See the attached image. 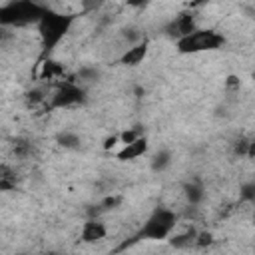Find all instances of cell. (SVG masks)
I'll return each instance as SVG.
<instances>
[{
  "instance_id": "cell-1",
  "label": "cell",
  "mask_w": 255,
  "mask_h": 255,
  "mask_svg": "<svg viewBox=\"0 0 255 255\" xmlns=\"http://www.w3.org/2000/svg\"><path fill=\"white\" fill-rule=\"evenodd\" d=\"M72 22H74V16H70V14H60V12H54L50 8L46 10L42 20L38 22V32H40V40H42V60L44 62L56 50L60 40L68 34Z\"/></svg>"
},
{
  "instance_id": "cell-2",
  "label": "cell",
  "mask_w": 255,
  "mask_h": 255,
  "mask_svg": "<svg viewBox=\"0 0 255 255\" xmlns=\"http://www.w3.org/2000/svg\"><path fill=\"white\" fill-rule=\"evenodd\" d=\"M46 6L36 4L32 0H18L8 2L0 8V24L2 26H28L38 24L46 14Z\"/></svg>"
},
{
  "instance_id": "cell-3",
  "label": "cell",
  "mask_w": 255,
  "mask_h": 255,
  "mask_svg": "<svg viewBox=\"0 0 255 255\" xmlns=\"http://www.w3.org/2000/svg\"><path fill=\"white\" fill-rule=\"evenodd\" d=\"M175 225H177V215L171 209L155 207L135 237L137 239H151V241L167 239L171 235V231L175 229Z\"/></svg>"
},
{
  "instance_id": "cell-4",
  "label": "cell",
  "mask_w": 255,
  "mask_h": 255,
  "mask_svg": "<svg viewBox=\"0 0 255 255\" xmlns=\"http://www.w3.org/2000/svg\"><path fill=\"white\" fill-rule=\"evenodd\" d=\"M225 44V38L221 34H217L215 30H195L189 36L181 38L175 42L177 50L181 54H199V52H211V50H219Z\"/></svg>"
},
{
  "instance_id": "cell-5",
  "label": "cell",
  "mask_w": 255,
  "mask_h": 255,
  "mask_svg": "<svg viewBox=\"0 0 255 255\" xmlns=\"http://www.w3.org/2000/svg\"><path fill=\"white\" fill-rule=\"evenodd\" d=\"M86 100V92L76 86L74 82H64L58 86V90L54 92L52 100H50V108L58 110V108H70V106H78Z\"/></svg>"
},
{
  "instance_id": "cell-6",
  "label": "cell",
  "mask_w": 255,
  "mask_h": 255,
  "mask_svg": "<svg viewBox=\"0 0 255 255\" xmlns=\"http://www.w3.org/2000/svg\"><path fill=\"white\" fill-rule=\"evenodd\" d=\"M195 30H197L195 18H193V14H187V12L175 16V18L165 26V34H167L169 38H175V40H181V38L189 36V34L195 32Z\"/></svg>"
},
{
  "instance_id": "cell-7",
  "label": "cell",
  "mask_w": 255,
  "mask_h": 255,
  "mask_svg": "<svg viewBox=\"0 0 255 255\" xmlns=\"http://www.w3.org/2000/svg\"><path fill=\"white\" fill-rule=\"evenodd\" d=\"M106 233H108L106 225H104L100 219L90 217V219L84 223V227H82V235H80V237H82L84 243H96V241L104 239Z\"/></svg>"
},
{
  "instance_id": "cell-8",
  "label": "cell",
  "mask_w": 255,
  "mask_h": 255,
  "mask_svg": "<svg viewBox=\"0 0 255 255\" xmlns=\"http://www.w3.org/2000/svg\"><path fill=\"white\" fill-rule=\"evenodd\" d=\"M145 151H147V139L141 135V137L135 139L133 143L124 145V149H120V151L116 153V157H118L120 161H129V159H135V157L143 155Z\"/></svg>"
},
{
  "instance_id": "cell-9",
  "label": "cell",
  "mask_w": 255,
  "mask_h": 255,
  "mask_svg": "<svg viewBox=\"0 0 255 255\" xmlns=\"http://www.w3.org/2000/svg\"><path fill=\"white\" fill-rule=\"evenodd\" d=\"M147 56V42L143 40V42H139V44H135V46H131V48H128V52L122 56V64L124 66H137V64H141L143 62V58Z\"/></svg>"
},
{
  "instance_id": "cell-10",
  "label": "cell",
  "mask_w": 255,
  "mask_h": 255,
  "mask_svg": "<svg viewBox=\"0 0 255 255\" xmlns=\"http://www.w3.org/2000/svg\"><path fill=\"white\" fill-rule=\"evenodd\" d=\"M183 195L191 205L201 203V199H203V183L199 179H187L183 183Z\"/></svg>"
},
{
  "instance_id": "cell-11",
  "label": "cell",
  "mask_w": 255,
  "mask_h": 255,
  "mask_svg": "<svg viewBox=\"0 0 255 255\" xmlns=\"http://www.w3.org/2000/svg\"><path fill=\"white\" fill-rule=\"evenodd\" d=\"M195 239H197V231L193 227L185 229L183 233H175L169 237V245L175 247V249H187L191 245H195Z\"/></svg>"
},
{
  "instance_id": "cell-12",
  "label": "cell",
  "mask_w": 255,
  "mask_h": 255,
  "mask_svg": "<svg viewBox=\"0 0 255 255\" xmlns=\"http://www.w3.org/2000/svg\"><path fill=\"white\" fill-rule=\"evenodd\" d=\"M169 163H171V155H169V151L161 149V151H157V153L153 155V159H151V169H153V171H163Z\"/></svg>"
},
{
  "instance_id": "cell-13",
  "label": "cell",
  "mask_w": 255,
  "mask_h": 255,
  "mask_svg": "<svg viewBox=\"0 0 255 255\" xmlns=\"http://www.w3.org/2000/svg\"><path fill=\"white\" fill-rule=\"evenodd\" d=\"M62 66L58 62H52V60H46L42 64V78H56V76H62Z\"/></svg>"
},
{
  "instance_id": "cell-14",
  "label": "cell",
  "mask_w": 255,
  "mask_h": 255,
  "mask_svg": "<svg viewBox=\"0 0 255 255\" xmlns=\"http://www.w3.org/2000/svg\"><path fill=\"white\" fill-rule=\"evenodd\" d=\"M56 139H58V143H60L62 147H68V149H76V147L80 145V137H78L76 133H72V131L60 133Z\"/></svg>"
},
{
  "instance_id": "cell-15",
  "label": "cell",
  "mask_w": 255,
  "mask_h": 255,
  "mask_svg": "<svg viewBox=\"0 0 255 255\" xmlns=\"http://www.w3.org/2000/svg\"><path fill=\"white\" fill-rule=\"evenodd\" d=\"M239 197H241L243 201H251V203H255V181L243 183L241 189H239Z\"/></svg>"
},
{
  "instance_id": "cell-16",
  "label": "cell",
  "mask_w": 255,
  "mask_h": 255,
  "mask_svg": "<svg viewBox=\"0 0 255 255\" xmlns=\"http://www.w3.org/2000/svg\"><path fill=\"white\" fill-rule=\"evenodd\" d=\"M141 137V131L139 129H126L124 133H120V139H122V143L124 145H128V143H133L135 139H139Z\"/></svg>"
},
{
  "instance_id": "cell-17",
  "label": "cell",
  "mask_w": 255,
  "mask_h": 255,
  "mask_svg": "<svg viewBox=\"0 0 255 255\" xmlns=\"http://www.w3.org/2000/svg\"><path fill=\"white\" fill-rule=\"evenodd\" d=\"M211 243H213V235H211L209 231L197 233V239H195V245H197V247H207V245H211Z\"/></svg>"
},
{
  "instance_id": "cell-18",
  "label": "cell",
  "mask_w": 255,
  "mask_h": 255,
  "mask_svg": "<svg viewBox=\"0 0 255 255\" xmlns=\"http://www.w3.org/2000/svg\"><path fill=\"white\" fill-rule=\"evenodd\" d=\"M247 149H249V141H247V139H239V141L235 143V153L247 155Z\"/></svg>"
},
{
  "instance_id": "cell-19",
  "label": "cell",
  "mask_w": 255,
  "mask_h": 255,
  "mask_svg": "<svg viewBox=\"0 0 255 255\" xmlns=\"http://www.w3.org/2000/svg\"><path fill=\"white\" fill-rule=\"evenodd\" d=\"M118 203H122V197L118 195V197H106L104 201H102V207L104 209H112V207H116Z\"/></svg>"
},
{
  "instance_id": "cell-20",
  "label": "cell",
  "mask_w": 255,
  "mask_h": 255,
  "mask_svg": "<svg viewBox=\"0 0 255 255\" xmlns=\"http://www.w3.org/2000/svg\"><path fill=\"white\" fill-rule=\"evenodd\" d=\"M78 76L84 78V80H94V78H98V72H96V70H90V68H84Z\"/></svg>"
},
{
  "instance_id": "cell-21",
  "label": "cell",
  "mask_w": 255,
  "mask_h": 255,
  "mask_svg": "<svg viewBox=\"0 0 255 255\" xmlns=\"http://www.w3.org/2000/svg\"><path fill=\"white\" fill-rule=\"evenodd\" d=\"M40 100H44V96H42V92H38V90H34V92H28V102H40Z\"/></svg>"
},
{
  "instance_id": "cell-22",
  "label": "cell",
  "mask_w": 255,
  "mask_h": 255,
  "mask_svg": "<svg viewBox=\"0 0 255 255\" xmlns=\"http://www.w3.org/2000/svg\"><path fill=\"white\" fill-rule=\"evenodd\" d=\"M118 139H120V137H116V135L108 137V139H106V143H104V147H106V149H110V147H112V145H114V143H116Z\"/></svg>"
},
{
  "instance_id": "cell-23",
  "label": "cell",
  "mask_w": 255,
  "mask_h": 255,
  "mask_svg": "<svg viewBox=\"0 0 255 255\" xmlns=\"http://www.w3.org/2000/svg\"><path fill=\"white\" fill-rule=\"evenodd\" d=\"M249 157H255V141H249V149H247Z\"/></svg>"
},
{
  "instance_id": "cell-24",
  "label": "cell",
  "mask_w": 255,
  "mask_h": 255,
  "mask_svg": "<svg viewBox=\"0 0 255 255\" xmlns=\"http://www.w3.org/2000/svg\"><path fill=\"white\" fill-rule=\"evenodd\" d=\"M253 223H255V207H253Z\"/></svg>"
}]
</instances>
